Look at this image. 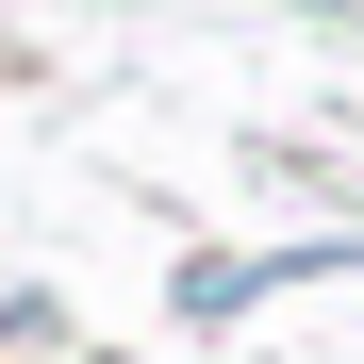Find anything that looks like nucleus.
I'll return each mask as SVG.
<instances>
[{"mask_svg": "<svg viewBox=\"0 0 364 364\" xmlns=\"http://www.w3.org/2000/svg\"><path fill=\"white\" fill-rule=\"evenodd\" d=\"M298 17H331V0H298Z\"/></svg>", "mask_w": 364, "mask_h": 364, "instance_id": "f257e3e1", "label": "nucleus"}]
</instances>
